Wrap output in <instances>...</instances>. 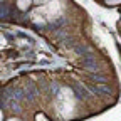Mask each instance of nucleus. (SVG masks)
I'll return each instance as SVG.
<instances>
[{
	"label": "nucleus",
	"instance_id": "39448f33",
	"mask_svg": "<svg viewBox=\"0 0 121 121\" xmlns=\"http://www.w3.org/2000/svg\"><path fill=\"white\" fill-rule=\"evenodd\" d=\"M7 121H20V119H15V118H12V119H7Z\"/></svg>",
	"mask_w": 121,
	"mask_h": 121
},
{
	"label": "nucleus",
	"instance_id": "423d86ee",
	"mask_svg": "<svg viewBox=\"0 0 121 121\" xmlns=\"http://www.w3.org/2000/svg\"><path fill=\"white\" fill-rule=\"evenodd\" d=\"M0 121H2V111H0Z\"/></svg>",
	"mask_w": 121,
	"mask_h": 121
},
{
	"label": "nucleus",
	"instance_id": "7ed1b4c3",
	"mask_svg": "<svg viewBox=\"0 0 121 121\" xmlns=\"http://www.w3.org/2000/svg\"><path fill=\"white\" fill-rule=\"evenodd\" d=\"M106 2H108L109 5H116V4H119L121 0H106Z\"/></svg>",
	"mask_w": 121,
	"mask_h": 121
},
{
	"label": "nucleus",
	"instance_id": "f257e3e1",
	"mask_svg": "<svg viewBox=\"0 0 121 121\" xmlns=\"http://www.w3.org/2000/svg\"><path fill=\"white\" fill-rule=\"evenodd\" d=\"M60 9H62L60 2H51V4H47V7H44V9H39L35 15H39V13H44V15H45V19H54V17H57V15H59Z\"/></svg>",
	"mask_w": 121,
	"mask_h": 121
},
{
	"label": "nucleus",
	"instance_id": "f03ea898",
	"mask_svg": "<svg viewBox=\"0 0 121 121\" xmlns=\"http://www.w3.org/2000/svg\"><path fill=\"white\" fill-rule=\"evenodd\" d=\"M30 2H32V0H17V7H19L20 10H25V9L30 5Z\"/></svg>",
	"mask_w": 121,
	"mask_h": 121
},
{
	"label": "nucleus",
	"instance_id": "20e7f679",
	"mask_svg": "<svg viewBox=\"0 0 121 121\" xmlns=\"http://www.w3.org/2000/svg\"><path fill=\"white\" fill-rule=\"evenodd\" d=\"M35 4H49V2H52V0H34Z\"/></svg>",
	"mask_w": 121,
	"mask_h": 121
}]
</instances>
